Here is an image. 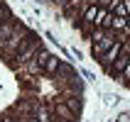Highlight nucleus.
<instances>
[{
	"instance_id": "f257e3e1",
	"label": "nucleus",
	"mask_w": 130,
	"mask_h": 122,
	"mask_svg": "<svg viewBox=\"0 0 130 122\" xmlns=\"http://www.w3.org/2000/svg\"><path fill=\"white\" fill-rule=\"evenodd\" d=\"M42 49H44L42 39H39L35 32H29V34H27V39L22 42V46L15 51V61H17V64H20V68H22V64H27L29 59L35 56L37 51H42Z\"/></svg>"
},
{
	"instance_id": "f03ea898",
	"label": "nucleus",
	"mask_w": 130,
	"mask_h": 122,
	"mask_svg": "<svg viewBox=\"0 0 130 122\" xmlns=\"http://www.w3.org/2000/svg\"><path fill=\"white\" fill-rule=\"evenodd\" d=\"M27 34H29V27H25L22 22H17V27H15V32H12V37L5 42V46L0 49V54H15V51L22 46V42L27 39Z\"/></svg>"
},
{
	"instance_id": "7ed1b4c3",
	"label": "nucleus",
	"mask_w": 130,
	"mask_h": 122,
	"mask_svg": "<svg viewBox=\"0 0 130 122\" xmlns=\"http://www.w3.org/2000/svg\"><path fill=\"white\" fill-rule=\"evenodd\" d=\"M120 46H123V42H116V44H113V46H110V49L101 56V59H98V64L103 66V71H106V68H108V66L118 59V54H120Z\"/></svg>"
},
{
	"instance_id": "20e7f679",
	"label": "nucleus",
	"mask_w": 130,
	"mask_h": 122,
	"mask_svg": "<svg viewBox=\"0 0 130 122\" xmlns=\"http://www.w3.org/2000/svg\"><path fill=\"white\" fill-rule=\"evenodd\" d=\"M15 27H17V20H15V17H10L7 22H3V25H0V49H3V46H5V42L12 37Z\"/></svg>"
},
{
	"instance_id": "39448f33",
	"label": "nucleus",
	"mask_w": 130,
	"mask_h": 122,
	"mask_svg": "<svg viewBox=\"0 0 130 122\" xmlns=\"http://www.w3.org/2000/svg\"><path fill=\"white\" fill-rule=\"evenodd\" d=\"M59 66H61V59L54 56V54H49L47 64H44V76H54V73L59 71Z\"/></svg>"
},
{
	"instance_id": "423d86ee",
	"label": "nucleus",
	"mask_w": 130,
	"mask_h": 122,
	"mask_svg": "<svg viewBox=\"0 0 130 122\" xmlns=\"http://www.w3.org/2000/svg\"><path fill=\"white\" fill-rule=\"evenodd\" d=\"M10 17H15V15H12V10H10L5 3H0V25H3V22H7Z\"/></svg>"
},
{
	"instance_id": "0eeeda50",
	"label": "nucleus",
	"mask_w": 130,
	"mask_h": 122,
	"mask_svg": "<svg viewBox=\"0 0 130 122\" xmlns=\"http://www.w3.org/2000/svg\"><path fill=\"white\" fill-rule=\"evenodd\" d=\"M17 122H39L37 115H29V117H17Z\"/></svg>"
},
{
	"instance_id": "6e6552de",
	"label": "nucleus",
	"mask_w": 130,
	"mask_h": 122,
	"mask_svg": "<svg viewBox=\"0 0 130 122\" xmlns=\"http://www.w3.org/2000/svg\"><path fill=\"white\" fill-rule=\"evenodd\" d=\"M128 27H130V15H128Z\"/></svg>"
},
{
	"instance_id": "1a4fd4ad",
	"label": "nucleus",
	"mask_w": 130,
	"mask_h": 122,
	"mask_svg": "<svg viewBox=\"0 0 130 122\" xmlns=\"http://www.w3.org/2000/svg\"><path fill=\"white\" fill-rule=\"evenodd\" d=\"M69 122H79V120H69Z\"/></svg>"
}]
</instances>
